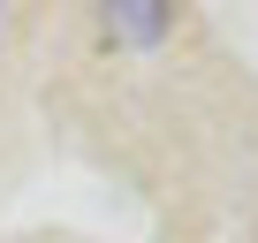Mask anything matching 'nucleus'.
<instances>
[{
	"instance_id": "f257e3e1",
	"label": "nucleus",
	"mask_w": 258,
	"mask_h": 243,
	"mask_svg": "<svg viewBox=\"0 0 258 243\" xmlns=\"http://www.w3.org/2000/svg\"><path fill=\"white\" fill-rule=\"evenodd\" d=\"M99 23L114 46H160L175 31V0H99Z\"/></svg>"
}]
</instances>
